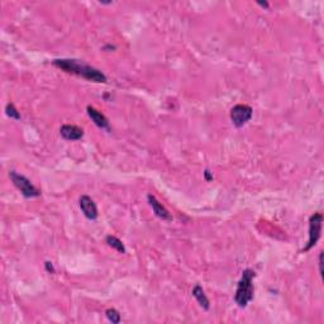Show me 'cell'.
<instances>
[{
  "label": "cell",
  "instance_id": "cell-1",
  "mask_svg": "<svg viewBox=\"0 0 324 324\" xmlns=\"http://www.w3.org/2000/svg\"><path fill=\"white\" fill-rule=\"evenodd\" d=\"M52 65L67 72V74L78 75L87 81L96 82V84H104L108 81L104 72L90 66V65H86L82 61L74 60V58H54L52 60Z\"/></svg>",
  "mask_w": 324,
  "mask_h": 324
},
{
  "label": "cell",
  "instance_id": "cell-2",
  "mask_svg": "<svg viewBox=\"0 0 324 324\" xmlns=\"http://www.w3.org/2000/svg\"><path fill=\"white\" fill-rule=\"evenodd\" d=\"M256 276V272L251 269L243 270L242 276L237 284V290L234 294V301L240 306L241 309L246 308L249 301L253 300L255 295V286H253V279Z\"/></svg>",
  "mask_w": 324,
  "mask_h": 324
},
{
  "label": "cell",
  "instance_id": "cell-3",
  "mask_svg": "<svg viewBox=\"0 0 324 324\" xmlns=\"http://www.w3.org/2000/svg\"><path fill=\"white\" fill-rule=\"evenodd\" d=\"M9 177L12 183L14 184L15 188L21 191V194L26 199L38 198V196H41V194H42L41 190L37 189L36 186L32 184V181H30L29 179H27L24 175L18 174L17 171H10Z\"/></svg>",
  "mask_w": 324,
  "mask_h": 324
},
{
  "label": "cell",
  "instance_id": "cell-4",
  "mask_svg": "<svg viewBox=\"0 0 324 324\" xmlns=\"http://www.w3.org/2000/svg\"><path fill=\"white\" fill-rule=\"evenodd\" d=\"M322 224H323V216L322 213H314L309 218V240L301 252H308L318 243L322 236Z\"/></svg>",
  "mask_w": 324,
  "mask_h": 324
},
{
  "label": "cell",
  "instance_id": "cell-5",
  "mask_svg": "<svg viewBox=\"0 0 324 324\" xmlns=\"http://www.w3.org/2000/svg\"><path fill=\"white\" fill-rule=\"evenodd\" d=\"M253 115V109L247 104H237L231 109L229 117L234 127L241 128L251 120Z\"/></svg>",
  "mask_w": 324,
  "mask_h": 324
},
{
  "label": "cell",
  "instance_id": "cell-6",
  "mask_svg": "<svg viewBox=\"0 0 324 324\" xmlns=\"http://www.w3.org/2000/svg\"><path fill=\"white\" fill-rule=\"evenodd\" d=\"M79 207L82 212L84 216L89 220H96L99 213H98V207H96L95 201L89 195H81L79 199Z\"/></svg>",
  "mask_w": 324,
  "mask_h": 324
},
{
  "label": "cell",
  "instance_id": "cell-7",
  "mask_svg": "<svg viewBox=\"0 0 324 324\" xmlns=\"http://www.w3.org/2000/svg\"><path fill=\"white\" fill-rule=\"evenodd\" d=\"M86 113L87 115H89V118L91 119V122H93L96 127H99L100 129H105V131L110 132V126H109L108 118L105 117L103 113H100L98 109H95L94 107H91V105H87Z\"/></svg>",
  "mask_w": 324,
  "mask_h": 324
},
{
  "label": "cell",
  "instance_id": "cell-8",
  "mask_svg": "<svg viewBox=\"0 0 324 324\" xmlns=\"http://www.w3.org/2000/svg\"><path fill=\"white\" fill-rule=\"evenodd\" d=\"M60 135L66 141H79L84 137V129L74 124H63L60 128Z\"/></svg>",
  "mask_w": 324,
  "mask_h": 324
},
{
  "label": "cell",
  "instance_id": "cell-9",
  "mask_svg": "<svg viewBox=\"0 0 324 324\" xmlns=\"http://www.w3.org/2000/svg\"><path fill=\"white\" fill-rule=\"evenodd\" d=\"M147 200H148V204L151 205L153 213H155V216H156L157 218H160V219L162 220H172V216L171 214H170V212H168V210L166 209L159 200H157L156 196L148 194Z\"/></svg>",
  "mask_w": 324,
  "mask_h": 324
},
{
  "label": "cell",
  "instance_id": "cell-10",
  "mask_svg": "<svg viewBox=\"0 0 324 324\" xmlns=\"http://www.w3.org/2000/svg\"><path fill=\"white\" fill-rule=\"evenodd\" d=\"M191 294H192V297H195L196 301H198V304L201 306V308H203V309L209 310L210 301H209V299H208L207 294H205L204 289L201 288L199 284H196V285L192 288Z\"/></svg>",
  "mask_w": 324,
  "mask_h": 324
},
{
  "label": "cell",
  "instance_id": "cell-11",
  "mask_svg": "<svg viewBox=\"0 0 324 324\" xmlns=\"http://www.w3.org/2000/svg\"><path fill=\"white\" fill-rule=\"evenodd\" d=\"M105 242L108 243V246L111 247V248H114L115 251H118L119 253H126V246H124V243L122 242V241L119 240V238H117L115 236H107L105 237Z\"/></svg>",
  "mask_w": 324,
  "mask_h": 324
},
{
  "label": "cell",
  "instance_id": "cell-12",
  "mask_svg": "<svg viewBox=\"0 0 324 324\" xmlns=\"http://www.w3.org/2000/svg\"><path fill=\"white\" fill-rule=\"evenodd\" d=\"M5 113L6 115L10 118V119H15V120H21V113L18 111V109L15 108V105L13 103H8L5 107Z\"/></svg>",
  "mask_w": 324,
  "mask_h": 324
},
{
  "label": "cell",
  "instance_id": "cell-13",
  "mask_svg": "<svg viewBox=\"0 0 324 324\" xmlns=\"http://www.w3.org/2000/svg\"><path fill=\"white\" fill-rule=\"evenodd\" d=\"M105 315H107L108 321L111 322L113 324H118V323H120V321H122L120 313L118 312L117 309H114V308L107 309V312H105Z\"/></svg>",
  "mask_w": 324,
  "mask_h": 324
},
{
  "label": "cell",
  "instance_id": "cell-14",
  "mask_svg": "<svg viewBox=\"0 0 324 324\" xmlns=\"http://www.w3.org/2000/svg\"><path fill=\"white\" fill-rule=\"evenodd\" d=\"M45 270L47 271L48 273H56V269H54V264L51 261H46L45 262Z\"/></svg>",
  "mask_w": 324,
  "mask_h": 324
},
{
  "label": "cell",
  "instance_id": "cell-15",
  "mask_svg": "<svg viewBox=\"0 0 324 324\" xmlns=\"http://www.w3.org/2000/svg\"><path fill=\"white\" fill-rule=\"evenodd\" d=\"M319 273L323 276V252H319Z\"/></svg>",
  "mask_w": 324,
  "mask_h": 324
},
{
  "label": "cell",
  "instance_id": "cell-16",
  "mask_svg": "<svg viewBox=\"0 0 324 324\" xmlns=\"http://www.w3.org/2000/svg\"><path fill=\"white\" fill-rule=\"evenodd\" d=\"M204 179H205V181H208V183L213 180V174H212L208 168L207 170H204Z\"/></svg>",
  "mask_w": 324,
  "mask_h": 324
},
{
  "label": "cell",
  "instance_id": "cell-17",
  "mask_svg": "<svg viewBox=\"0 0 324 324\" xmlns=\"http://www.w3.org/2000/svg\"><path fill=\"white\" fill-rule=\"evenodd\" d=\"M257 4L260 6H262V8H265V9H269V8H270V4L267 3V1H257Z\"/></svg>",
  "mask_w": 324,
  "mask_h": 324
},
{
  "label": "cell",
  "instance_id": "cell-18",
  "mask_svg": "<svg viewBox=\"0 0 324 324\" xmlns=\"http://www.w3.org/2000/svg\"><path fill=\"white\" fill-rule=\"evenodd\" d=\"M103 50H115V46H110V45H107L103 47Z\"/></svg>",
  "mask_w": 324,
  "mask_h": 324
}]
</instances>
